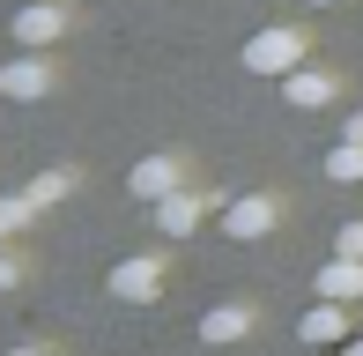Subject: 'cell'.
Segmentation results:
<instances>
[{"label": "cell", "mask_w": 363, "mask_h": 356, "mask_svg": "<svg viewBox=\"0 0 363 356\" xmlns=\"http://www.w3.org/2000/svg\"><path fill=\"white\" fill-rule=\"evenodd\" d=\"M245 67H252V74H267V82L296 74V67H304V30H289V23L252 30V38H245Z\"/></svg>", "instance_id": "1"}, {"label": "cell", "mask_w": 363, "mask_h": 356, "mask_svg": "<svg viewBox=\"0 0 363 356\" xmlns=\"http://www.w3.org/2000/svg\"><path fill=\"white\" fill-rule=\"evenodd\" d=\"M163 289H171V260L163 252H134V260H119L104 274V297H119V304H156Z\"/></svg>", "instance_id": "2"}, {"label": "cell", "mask_w": 363, "mask_h": 356, "mask_svg": "<svg viewBox=\"0 0 363 356\" xmlns=\"http://www.w3.org/2000/svg\"><path fill=\"white\" fill-rule=\"evenodd\" d=\"M274 223H282V201H274V193H238V201H223V238H238V245L274 238Z\"/></svg>", "instance_id": "3"}, {"label": "cell", "mask_w": 363, "mask_h": 356, "mask_svg": "<svg viewBox=\"0 0 363 356\" xmlns=\"http://www.w3.org/2000/svg\"><path fill=\"white\" fill-rule=\"evenodd\" d=\"M0 96H8V104H38V96H52V60L30 52V45H23V60H0Z\"/></svg>", "instance_id": "4"}, {"label": "cell", "mask_w": 363, "mask_h": 356, "mask_svg": "<svg viewBox=\"0 0 363 356\" xmlns=\"http://www.w3.org/2000/svg\"><path fill=\"white\" fill-rule=\"evenodd\" d=\"M67 38V8L60 0H30V8H15V45H30V52H45V45Z\"/></svg>", "instance_id": "5"}, {"label": "cell", "mask_w": 363, "mask_h": 356, "mask_svg": "<svg viewBox=\"0 0 363 356\" xmlns=\"http://www.w3.org/2000/svg\"><path fill=\"white\" fill-rule=\"evenodd\" d=\"M126 186H134V193H141V201H148V208H156V201H163V193H178V186H186V164H178V156H163V149H156V156H141V164H134V171H126Z\"/></svg>", "instance_id": "6"}, {"label": "cell", "mask_w": 363, "mask_h": 356, "mask_svg": "<svg viewBox=\"0 0 363 356\" xmlns=\"http://www.w3.org/2000/svg\"><path fill=\"white\" fill-rule=\"evenodd\" d=\"M282 96H289V111H326L341 96V82L326 67H296V74H282Z\"/></svg>", "instance_id": "7"}, {"label": "cell", "mask_w": 363, "mask_h": 356, "mask_svg": "<svg viewBox=\"0 0 363 356\" xmlns=\"http://www.w3.org/2000/svg\"><path fill=\"white\" fill-rule=\"evenodd\" d=\"M201 216H208V201H201L193 186H178V193H163V201H156V230H163V238H193V230H201Z\"/></svg>", "instance_id": "8"}, {"label": "cell", "mask_w": 363, "mask_h": 356, "mask_svg": "<svg viewBox=\"0 0 363 356\" xmlns=\"http://www.w3.org/2000/svg\"><path fill=\"white\" fill-rule=\"evenodd\" d=\"M296 334H304L311 349H341V342H349V304L319 297V304H311V312H304V327H296Z\"/></svg>", "instance_id": "9"}, {"label": "cell", "mask_w": 363, "mask_h": 356, "mask_svg": "<svg viewBox=\"0 0 363 356\" xmlns=\"http://www.w3.org/2000/svg\"><path fill=\"white\" fill-rule=\"evenodd\" d=\"M311 289L334 297V304H356V297H363V260H356V252H334V260L319 267V282H311Z\"/></svg>", "instance_id": "10"}, {"label": "cell", "mask_w": 363, "mask_h": 356, "mask_svg": "<svg viewBox=\"0 0 363 356\" xmlns=\"http://www.w3.org/2000/svg\"><path fill=\"white\" fill-rule=\"evenodd\" d=\"M245 334H252V312H245V304H216V312L201 319V342L208 349H230V342H245Z\"/></svg>", "instance_id": "11"}, {"label": "cell", "mask_w": 363, "mask_h": 356, "mask_svg": "<svg viewBox=\"0 0 363 356\" xmlns=\"http://www.w3.org/2000/svg\"><path fill=\"white\" fill-rule=\"evenodd\" d=\"M326 178H334V186H363V141L326 149Z\"/></svg>", "instance_id": "12"}, {"label": "cell", "mask_w": 363, "mask_h": 356, "mask_svg": "<svg viewBox=\"0 0 363 356\" xmlns=\"http://www.w3.org/2000/svg\"><path fill=\"white\" fill-rule=\"evenodd\" d=\"M30 201H38V208H52V201H67V193H74V171H38V178H30Z\"/></svg>", "instance_id": "13"}, {"label": "cell", "mask_w": 363, "mask_h": 356, "mask_svg": "<svg viewBox=\"0 0 363 356\" xmlns=\"http://www.w3.org/2000/svg\"><path fill=\"white\" fill-rule=\"evenodd\" d=\"M30 216H38V201H30V193H0V238L30 230Z\"/></svg>", "instance_id": "14"}, {"label": "cell", "mask_w": 363, "mask_h": 356, "mask_svg": "<svg viewBox=\"0 0 363 356\" xmlns=\"http://www.w3.org/2000/svg\"><path fill=\"white\" fill-rule=\"evenodd\" d=\"M334 252H356V260H363V216H349V223L334 230Z\"/></svg>", "instance_id": "15"}, {"label": "cell", "mask_w": 363, "mask_h": 356, "mask_svg": "<svg viewBox=\"0 0 363 356\" xmlns=\"http://www.w3.org/2000/svg\"><path fill=\"white\" fill-rule=\"evenodd\" d=\"M15 282H23V267H15V252H0V297H8Z\"/></svg>", "instance_id": "16"}, {"label": "cell", "mask_w": 363, "mask_h": 356, "mask_svg": "<svg viewBox=\"0 0 363 356\" xmlns=\"http://www.w3.org/2000/svg\"><path fill=\"white\" fill-rule=\"evenodd\" d=\"M341 141H363V111H356V119H341Z\"/></svg>", "instance_id": "17"}, {"label": "cell", "mask_w": 363, "mask_h": 356, "mask_svg": "<svg viewBox=\"0 0 363 356\" xmlns=\"http://www.w3.org/2000/svg\"><path fill=\"white\" fill-rule=\"evenodd\" d=\"M8 356H52V349H38V342H23V349H8Z\"/></svg>", "instance_id": "18"}, {"label": "cell", "mask_w": 363, "mask_h": 356, "mask_svg": "<svg viewBox=\"0 0 363 356\" xmlns=\"http://www.w3.org/2000/svg\"><path fill=\"white\" fill-rule=\"evenodd\" d=\"M341 356H363V334H349V342H341Z\"/></svg>", "instance_id": "19"}, {"label": "cell", "mask_w": 363, "mask_h": 356, "mask_svg": "<svg viewBox=\"0 0 363 356\" xmlns=\"http://www.w3.org/2000/svg\"><path fill=\"white\" fill-rule=\"evenodd\" d=\"M311 8H341V0H311Z\"/></svg>", "instance_id": "20"}]
</instances>
